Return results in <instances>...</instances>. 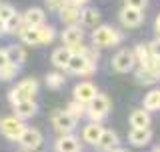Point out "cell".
<instances>
[{
  "label": "cell",
  "mask_w": 160,
  "mask_h": 152,
  "mask_svg": "<svg viewBox=\"0 0 160 152\" xmlns=\"http://www.w3.org/2000/svg\"><path fill=\"white\" fill-rule=\"evenodd\" d=\"M18 36L24 44H30V46H40V44H50L56 36V30L52 26H26L22 24L18 30Z\"/></svg>",
  "instance_id": "obj_1"
},
{
  "label": "cell",
  "mask_w": 160,
  "mask_h": 152,
  "mask_svg": "<svg viewBox=\"0 0 160 152\" xmlns=\"http://www.w3.org/2000/svg\"><path fill=\"white\" fill-rule=\"evenodd\" d=\"M66 70H68L70 74L90 76V74H94V70H96V62L88 60L86 52H72V56H70V60H68Z\"/></svg>",
  "instance_id": "obj_2"
},
{
  "label": "cell",
  "mask_w": 160,
  "mask_h": 152,
  "mask_svg": "<svg viewBox=\"0 0 160 152\" xmlns=\"http://www.w3.org/2000/svg\"><path fill=\"white\" fill-rule=\"evenodd\" d=\"M38 92V80L36 78H26L22 82H18L12 90L8 92V98L12 104L20 102V100H26V98H34Z\"/></svg>",
  "instance_id": "obj_3"
},
{
  "label": "cell",
  "mask_w": 160,
  "mask_h": 152,
  "mask_svg": "<svg viewBox=\"0 0 160 152\" xmlns=\"http://www.w3.org/2000/svg\"><path fill=\"white\" fill-rule=\"evenodd\" d=\"M120 40H122L120 32L114 30V28H110V26H96L92 30V42H94V46H98V48L114 46Z\"/></svg>",
  "instance_id": "obj_4"
},
{
  "label": "cell",
  "mask_w": 160,
  "mask_h": 152,
  "mask_svg": "<svg viewBox=\"0 0 160 152\" xmlns=\"http://www.w3.org/2000/svg\"><path fill=\"white\" fill-rule=\"evenodd\" d=\"M24 122L20 116H6V118L0 120V132L6 136L8 140H18L20 134L24 132Z\"/></svg>",
  "instance_id": "obj_5"
},
{
  "label": "cell",
  "mask_w": 160,
  "mask_h": 152,
  "mask_svg": "<svg viewBox=\"0 0 160 152\" xmlns=\"http://www.w3.org/2000/svg\"><path fill=\"white\" fill-rule=\"evenodd\" d=\"M108 112H110V100L106 94H96L88 102V116L96 122H100Z\"/></svg>",
  "instance_id": "obj_6"
},
{
  "label": "cell",
  "mask_w": 160,
  "mask_h": 152,
  "mask_svg": "<svg viewBox=\"0 0 160 152\" xmlns=\"http://www.w3.org/2000/svg\"><path fill=\"white\" fill-rule=\"evenodd\" d=\"M136 80L138 82H144V84H150V82L160 80V58L154 56L148 64L140 66V70L136 72Z\"/></svg>",
  "instance_id": "obj_7"
},
{
  "label": "cell",
  "mask_w": 160,
  "mask_h": 152,
  "mask_svg": "<svg viewBox=\"0 0 160 152\" xmlns=\"http://www.w3.org/2000/svg\"><path fill=\"white\" fill-rule=\"evenodd\" d=\"M78 120L74 118V116H70L66 110H56V112L52 114V124L54 128L58 130L60 134H68L74 130V126H76Z\"/></svg>",
  "instance_id": "obj_8"
},
{
  "label": "cell",
  "mask_w": 160,
  "mask_h": 152,
  "mask_svg": "<svg viewBox=\"0 0 160 152\" xmlns=\"http://www.w3.org/2000/svg\"><path fill=\"white\" fill-rule=\"evenodd\" d=\"M134 62H136L134 52H130V50H120L116 56L112 58V68L116 70V72H130L132 66H134Z\"/></svg>",
  "instance_id": "obj_9"
},
{
  "label": "cell",
  "mask_w": 160,
  "mask_h": 152,
  "mask_svg": "<svg viewBox=\"0 0 160 152\" xmlns=\"http://www.w3.org/2000/svg\"><path fill=\"white\" fill-rule=\"evenodd\" d=\"M18 144L22 146L24 150H36L42 144V134L38 132L36 128H24V132L20 134Z\"/></svg>",
  "instance_id": "obj_10"
},
{
  "label": "cell",
  "mask_w": 160,
  "mask_h": 152,
  "mask_svg": "<svg viewBox=\"0 0 160 152\" xmlns=\"http://www.w3.org/2000/svg\"><path fill=\"white\" fill-rule=\"evenodd\" d=\"M120 22L128 28H136L142 24V10L132 8V6H124L120 10Z\"/></svg>",
  "instance_id": "obj_11"
},
{
  "label": "cell",
  "mask_w": 160,
  "mask_h": 152,
  "mask_svg": "<svg viewBox=\"0 0 160 152\" xmlns=\"http://www.w3.org/2000/svg\"><path fill=\"white\" fill-rule=\"evenodd\" d=\"M82 40H84V32H82V28H80V26H76V24L66 26V28L62 30V42H64V46L72 48V46H76V44H82Z\"/></svg>",
  "instance_id": "obj_12"
},
{
  "label": "cell",
  "mask_w": 160,
  "mask_h": 152,
  "mask_svg": "<svg viewBox=\"0 0 160 152\" xmlns=\"http://www.w3.org/2000/svg\"><path fill=\"white\" fill-rule=\"evenodd\" d=\"M96 94H98V90L92 82H82V84L74 86V100H80L84 104H88Z\"/></svg>",
  "instance_id": "obj_13"
},
{
  "label": "cell",
  "mask_w": 160,
  "mask_h": 152,
  "mask_svg": "<svg viewBox=\"0 0 160 152\" xmlns=\"http://www.w3.org/2000/svg\"><path fill=\"white\" fill-rule=\"evenodd\" d=\"M80 14H82V10H80V6H78V4H74L72 0H70L62 10H60V18H62V22L68 24V26L80 22Z\"/></svg>",
  "instance_id": "obj_14"
},
{
  "label": "cell",
  "mask_w": 160,
  "mask_h": 152,
  "mask_svg": "<svg viewBox=\"0 0 160 152\" xmlns=\"http://www.w3.org/2000/svg\"><path fill=\"white\" fill-rule=\"evenodd\" d=\"M14 106V112H16V116H20V118H32L34 114H36L38 106L36 102H34V98H26V100H20V102L12 104Z\"/></svg>",
  "instance_id": "obj_15"
},
{
  "label": "cell",
  "mask_w": 160,
  "mask_h": 152,
  "mask_svg": "<svg viewBox=\"0 0 160 152\" xmlns=\"http://www.w3.org/2000/svg\"><path fill=\"white\" fill-rule=\"evenodd\" d=\"M54 148L58 152H76V150H80V142L74 136H70V132H68V134L58 136V140L54 142Z\"/></svg>",
  "instance_id": "obj_16"
},
{
  "label": "cell",
  "mask_w": 160,
  "mask_h": 152,
  "mask_svg": "<svg viewBox=\"0 0 160 152\" xmlns=\"http://www.w3.org/2000/svg\"><path fill=\"white\" fill-rule=\"evenodd\" d=\"M128 138H130V142H132L134 146H144V144L150 142V138H152V132H150L148 126H144V128H134V126H132V130H130Z\"/></svg>",
  "instance_id": "obj_17"
},
{
  "label": "cell",
  "mask_w": 160,
  "mask_h": 152,
  "mask_svg": "<svg viewBox=\"0 0 160 152\" xmlns=\"http://www.w3.org/2000/svg\"><path fill=\"white\" fill-rule=\"evenodd\" d=\"M96 146L102 148V150H116L118 148V136H116V132H112V130H102V134H100Z\"/></svg>",
  "instance_id": "obj_18"
},
{
  "label": "cell",
  "mask_w": 160,
  "mask_h": 152,
  "mask_svg": "<svg viewBox=\"0 0 160 152\" xmlns=\"http://www.w3.org/2000/svg\"><path fill=\"white\" fill-rule=\"evenodd\" d=\"M44 18H46V14H44V10H40V8H28L26 12H24V16H22L26 26H42Z\"/></svg>",
  "instance_id": "obj_19"
},
{
  "label": "cell",
  "mask_w": 160,
  "mask_h": 152,
  "mask_svg": "<svg viewBox=\"0 0 160 152\" xmlns=\"http://www.w3.org/2000/svg\"><path fill=\"white\" fill-rule=\"evenodd\" d=\"M102 126H100L96 120H92L90 124H86L84 126V130H82V136H84V140H86L88 144H94L96 146V142H98V138H100V134H102Z\"/></svg>",
  "instance_id": "obj_20"
},
{
  "label": "cell",
  "mask_w": 160,
  "mask_h": 152,
  "mask_svg": "<svg viewBox=\"0 0 160 152\" xmlns=\"http://www.w3.org/2000/svg\"><path fill=\"white\" fill-rule=\"evenodd\" d=\"M70 56H72V50H70L68 46H60V48H56L52 52V64L56 68H66Z\"/></svg>",
  "instance_id": "obj_21"
},
{
  "label": "cell",
  "mask_w": 160,
  "mask_h": 152,
  "mask_svg": "<svg viewBox=\"0 0 160 152\" xmlns=\"http://www.w3.org/2000/svg\"><path fill=\"white\" fill-rule=\"evenodd\" d=\"M130 124L134 128H144V126H150V114L146 108H140V110H134L130 114Z\"/></svg>",
  "instance_id": "obj_22"
},
{
  "label": "cell",
  "mask_w": 160,
  "mask_h": 152,
  "mask_svg": "<svg viewBox=\"0 0 160 152\" xmlns=\"http://www.w3.org/2000/svg\"><path fill=\"white\" fill-rule=\"evenodd\" d=\"M100 22V12L94 8H82V14H80V24L90 28H96V24Z\"/></svg>",
  "instance_id": "obj_23"
},
{
  "label": "cell",
  "mask_w": 160,
  "mask_h": 152,
  "mask_svg": "<svg viewBox=\"0 0 160 152\" xmlns=\"http://www.w3.org/2000/svg\"><path fill=\"white\" fill-rule=\"evenodd\" d=\"M6 52H8V60L14 62V64H18V66L26 62V50L22 46H18V44H12L10 48H6Z\"/></svg>",
  "instance_id": "obj_24"
},
{
  "label": "cell",
  "mask_w": 160,
  "mask_h": 152,
  "mask_svg": "<svg viewBox=\"0 0 160 152\" xmlns=\"http://www.w3.org/2000/svg\"><path fill=\"white\" fill-rule=\"evenodd\" d=\"M64 84H66V78H64V74H60V72H50L46 76V86L50 90H60Z\"/></svg>",
  "instance_id": "obj_25"
},
{
  "label": "cell",
  "mask_w": 160,
  "mask_h": 152,
  "mask_svg": "<svg viewBox=\"0 0 160 152\" xmlns=\"http://www.w3.org/2000/svg\"><path fill=\"white\" fill-rule=\"evenodd\" d=\"M134 56H136V60L140 64H148L150 60H152L154 56H152V52H150V46H146V44H138L136 46V50H134Z\"/></svg>",
  "instance_id": "obj_26"
},
{
  "label": "cell",
  "mask_w": 160,
  "mask_h": 152,
  "mask_svg": "<svg viewBox=\"0 0 160 152\" xmlns=\"http://www.w3.org/2000/svg\"><path fill=\"white\" fill-rule=\"evenodd\" d=\"M144 108L146 110L160 108V90H150V92L144 96Z\"/></svg>",
  "instance_id": "obj_27"
},
{
  "label": "cell",
  "mask_w": 160,
  "mask_h": 152,
  "mask_svg": "<svg viewBox=\"0 0 160 152\" xmlns=\"http://www.w3.org/2000/svg\"><path fill=\"white\" fill-rule=\"evenodd\" d=\"M86 106L88 104H84V102H80V100H74V102H70L68 104V108H66V112L70 116H74L76 120H80L84 114H86Z\"/></svg>",
  "instance_id": "obj_28"
},
{
  "label": "cell",
  "mask_w": 160,
  "mask_h": 152,
  "mask_svg": "<svg viewBox=\"0 0 160 152\" xmlns=\"http://www.w3.org/2000/svg\"><path fill=\"white\" fill-rule=\"evenodd\" d=\"M24 24V20H22V16H20L18 12H14L12 16H10L8 20H6V32H18L20 30V26Z\"/></svg>",
  "instance_id": "obj_29"
},
{
  "label": "cell",
  "mask_w": 160,
  "mask_h": 152,
  "mask_svg": "<svg viewBox=\"0 0 160 152\" xmlns=\"http://www.w3.org/2000/svg\"><path fill=\"white\" fill-rule=\"evenodd\" d=\"M18 74V64L8 62L4 68H0V80H12Z\"/></svg>",
  "instance_id": "obj_30"
},
{
  "label": "cell",
  "mask_w": 160,
  "mask_h": 152,
  "mask_svg": "<svg viewBox=\"0 0 160 152\" xmlns=\"http://www.w3.org/2000/svg\"><path fill=\"white\" fill-rule=\"evenodd\" d=\"M68 2H70V0H46V6L50 10H54V12H60Z\"/></svg>",
  "instance_id": "obj_31"
},
{
  "label": "cell",
  "mask_w": 160,
  "mask_h": 152,
  "mask_svg": "<svg viewBox=\"0 0 160 152\" xmlns=\"http://www.w3.org/2000/svg\"><path fill=\"white\" fill-rule=\"evenodd\" d=\"M12 14H14V8L10 6V4H0V18L8 20Z\"/></svg>",
  "instance_id": "obj_32"
},
{
  "label": "cell",
  "mask_w": 160,
  "mask_h": 152,
  "mask_svg": "<svg viewBox=\"0 0 160 152\" xmlns=\"http://www.w3.org/2000/svg\"><path fill=\"white\" fill-rule=\"evenodd\" d=\"M124 2H126V6H132V8L142 10V8H146L148 0H124Z\"/></svg>",
  "instance_id": "obj_33"
},
{
  "label": "cell",
  "mask_w": 160,
  "mask_h": 152,
  "mask_svg": "<svg viewBox=\"0 0 160 152\" xmlns=\"http://www.w3.org/2000/svg\"><path fill=\"white\" fill-rule=\"evenodd\" d=\"M148 46H150V52H152V56L160 58V38H158V40H154L152 44H148Z\"/></svg>",
  "instance_id": "obj_34"
},
{
  "label": "cell",
  "mask_w": 160,
  "mask_h": 152,
  "mask_svg": "<svg viewBox=\"0 0 160 152\" xmlns=\"http://www.w3.org/2000/svg\"><path fill=\"white\" fill-rule=\"evenodd\" d=\"M8 62H10V60H8V52H6V50H0V68H4Z\"/></svg>",
  "instance_id": "obj_35"
},
{
  "label": "cell",
  "mask_w": 160,
  "mask_h": 152,
  "mask_svg": "<svg viewBox=\"0 0 160 152\" xmlns=\"http://www.w3.org/2000/svg\"><path fill=\"white\" fill-rule=\"evenodd\" d=\"M2 32H6V20L0 18V34H2Z\"/></svg>",
  "instance_id": "obj_36"
},
{
  "label": "cell",
  "mask_w": 160,
  "mask_h": 152,
  "mask_svg": "<svg viewBox=\"0 0 160 152\" xmlns=\"http://www.w3.org/2000/svg\"><path fill=\"white\" fill-rule=\"evenodd\" d=\"M72 2H74V4H78V6H82V4H86L88 0H72Z\"/></svg>",
  "instance_id": "obj_37"
},
{
  "label": "cell",
  "mask_w": 160,
  "mask_h": 152,
  "mask_svg": "<svg viewBox=\"0 0 160 152\" xmlns=\"http://www.w3.org/2000/svg\"><path fill=\"white\" fill-rule=\"evenodd\" d=\"M156 32H158V34H160V16H158V18H156Z\"/></svg>",
  "instance_id": "obj_38"
}]
</instances>
